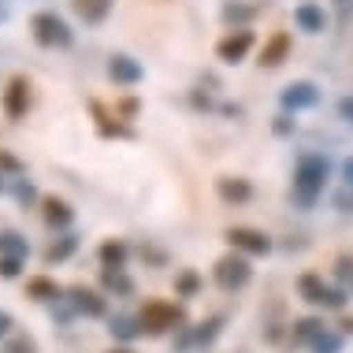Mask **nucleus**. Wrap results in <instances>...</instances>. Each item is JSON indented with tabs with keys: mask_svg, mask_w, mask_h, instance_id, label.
<instances>
[{
	"mask_svg": "<svg viewBox=\"0 0 353 353\" xmlns=\"http://www.w3.org/2000/svg\"><path fill=\"white\" fill-rule=\"evenodd\" d=\"M183 309H179L175 301H164V298H152L141 305V312H138V323H141V335H152V339H160V335H168V331H179L183 327Z\"/></svg>",
	"mask_w": 353,
	"mask_h": 353,
	"instance_id": "f257e3e1",
	"label": "nucleus"
},
{
	"mask_svg": "<svg viewBox=\"0 0 353 353\" xmlns=\"http://www.w3.org/2000/svg\"><path fill=\"white\" fill-rule=\"evenodd\" d=\"M212 279H216L219 290H227V294L245 290V286H250V279H253V264H250V256L238 253V250L223 253V256H219V261L212 264Z\"/></svg>",
	"mask_w": 353,
	"mask_h": 353,
	"instance_id": "f03ea898",
	"label": "nucleus"
},
{
	"mask_svg": "<svg viewBox=\"0 0 353 353\" xmlns=\"http://www.w3.org/2000/svg\"><path fill=\"white\" fill-rule=\"evenodd\" d=\"M323 179H327V160L320 157H305L298 171H294V194H298L301 205H312L323 190Z\"/></svg>",
	"mask_w": 353,
	"mask_h": 353,
	"instance_id": "7ed1b4c3",
	"label": "nucleus"
},
{
	"mask_svg": "<svg viewBox=\"0 0 353 353\" xmlns=\"http://www.w3.org/2000/svg\"><path fill=\"white\" fill-rule=\"evenodd\" d=\"M30 26H34V41L45 45V49H63V45H71L68 23H63L56 12H37Z\"/></svg>",
	"mask_w": 353,
	"mask_h": 353,
	"instance_id": "20e7f679",
	"label": "nucleus"
},
{
	"mask_svg": "<svg viewBox=\"0 0 353 353\" xmlns=\"http://www.w3.org/2000/svg\"><path fill=\"white\" fill-rule=\"evenodd\" d=\"M223 238L231 242V250L245 253V256H268L272 253V238L264 231H256V227H231Z\"/></svg>",
	"mask_w": 353,
	"mask_h": 353,
	"instance_id": "39448f33",
	"label": "nucleus"
},
{
	"mask_svg": "<svg viewBox=\"0 0 353 353\" xmlns=\"http://www.w3.org/2000/svg\"><path fill=\"white\" fill-rule=\"evenodd\" d=\"M68 301L74 305V312L79 316H90V320H101L104 312H108V301H104L101 290H93V286H68Z\"/></svg>",
	"mask_w": 353,
	"mask_h": 353,
	"instance_id": "423d86ee",
	"label": "nucleus"
},
{
	"mask_svg": "<svg viewBox=\"0 0 353 353\" xmlns=\"http://www.w3.org/2000/svg\"><path fill=\"white\" fill-rule=\"evenodd\" d=\"M26 108H30V82L23 74H15L4 90V112H8V119H23Z\"/></svg>",
	"mask_w": 353,
	"mask_h": 353,
	"instance_id": "0eeeda50",
	"label": "nucleus"
},
{
	"mask_svg": "<svg viewBox=\"0 0 353 353\" xmlns=\"http://www.w3.org/2000/svg\"><path fill=\"white\" fill-rule=\"evenodd\" d=\"M298 294H301V301H309V305H323V309H327V294H331V286L323 283V275L305 272L301 279H298Z\"/></svg>",
	"mask_w": 353,
	"mask_h": 353,
	"instance_id": "6e6552de",
	"label": "nucleus"
},
{
	"mask_svg": "<svg viewBox=\"0 0 353 353\" xmlns=\"http://www.w3.org/2000/svg\"><path fill=\"white\" fill-rule=\"evenodd\" d=\"M216 194H219V201H227V205H245L253 197V186L245 183V179H231V175H223L216 183Z\"/></svg>",
	"mask_w": 353,
	"mask_h": 353,
	"instance_id": "1a4fd4ad",
	"label": "nucleus"
},
{
	"mask_svg": "<svg viewBox=\"0 0 353 353\" xmlns=\"http://www.w3.org/2000/svg\"><path fill=\"white\" fill-rule=\"evenodd\" d=\"M41 216H45V223H49V227L63 231V227H71L74 208L63 201V197H45V201H41Z\"/></svg>",
	"mask_w": 353,
	"mask_h": 353,
	"instance_id": "9d476101",
	"label": "nucleus"
},
{
	"mask_svg": "<svg viewBox=\"0 0 353 353\" xmlns=\"http://www.w3.org/2000/svg\"><path fill=\"white\" fill-rule=\"evenodd\" d=\"M286 52H290V34L275 30L268 41H264V49H261V63L264 68H279V63L286 60Z\"/></svg>",
	"mask_w": 353,
	"mask_h": 353,
	"instance_id": "9b49d317",
	"label": "nucleus"
},
{
	"mask_svg": "<svg viewBox=\"0 0 353 353\" xmlns=\"http://www.w3.org/2000/svg\"><path fill=\"white\" fill-rule=\"evenodd\" d=\"M63 286L49 279V275H34V279H26V298H34V301H60L63 298Z\"/></svg>",
	"mask_w": 353,
	"mask_h": 353,
	"instance_id": "f8f14e48",
	"label": "nucleus"
},
{
	"mask_svg": "<svg viewBox=\"0 0 353 353\" xmlns=\"http://www.w3.org/2000/svg\"><path fill=\"white\" fill-rule=\"evenodd\" d=\"M250 45H253V34H250V30H238V34H231V37H223V41H219V60L238 63L245 52H250Z\"/></svg>",
	"mask_w": 353,
	"mask_h": 353,
	"instance_id": "ddd939ff",
	"label": "nucleus"
},
{
	"mask_svg": "<svg viewBox=\"0 0 353 353\" xmlns=\"http://www.w3.org/2000/svg\"><path fill=\"white\" fill-rule=\"evenodd\" d=\"M97 256H101L104 268H127L130 250H127V242H123V238H108V242H101Z\"/></svg>",
	"mask_w": 353,
	"mask_h": 353,
	"instance_id": "4468645a",
	"label": "nucleus"
},
{
	"mask_svg": "<svg viewBox=\"0 0 353 353\" xmlns=\"http://www.w3.org/2000/svg\"><path fill=\"white\" fill-rule=\"evenodd\" d=\"M320 331H323V320L320 316H301V320H294L290 342H294V346H312V339H316Z\"/></svg>",
	"mask_w": 353,
	"mask_h": 353,
	"instance_id": "2eb2a0df",
	"label": "nucleus"
},
{
	"mask_svg": "<svg viewBox=\"0 0 353 353\" xmlns=\"http://www.w3.org/2000/svg\"><path fill=\"white\" fill-rule=\"evenodd\" d=\"M219 331H223V316H212L205 323H197L194 331H190V346H212L219 339Z\"/></svg>",
	"mask_w": 353,
	"mask_h": 353,
	"instance_id": "dca6fc26",
	"label": "nucleus"
},
{
	"mask_svg": "<svg viewBox=\"0 0 353 353\" xmlns=\"http://www.w3.org/2000/svg\"><path fill=\"white\" fill-rule=\"evenodd\" d=\"M108 331H112V339H116V342H134L141 335V323H138V316H112Z\"/></svg>",
	"mask_w": 353,
	"mask_h": 353,
	"instance_id": "f3484780",
	"label": "nucleus"
},
{
	"mask_svg": "<svg viewBox=\"0 0 353 353\" xmlns=\"http://www.w3.org/2000/svg\"><path fill=\"white\" fill-rule=\"evenodd\" d=\"M108 74H112L116 82H138V79H141V68L130 60V56H112Z\"/></svg>",
	"mask_w": 353,
	"mask_h": 353,
	"instance_id": "a211bd4d",
	"label": "nucleus"
},
{
	"mask_svg": "<svg viewBox=\"0 0 353 353\" xmlns=\"http://www.w3.org/2000/svg\"><path fill=\"white\" fill-rule=\"evenodd\" d=\"M26 253H30V245H26L23 234L0 231V256H19V261H26Z\"/></svg>",
	"mask_w": 353,
	"mask_h": 353,
	"instance_id": "6ab92c4d",
	"label": "nucleus"
},
{
	"mask_svg": "<svg viewBox=\"0 0 353 353\" xmlns=\"http://www.w3.org/2000/svg\"><path fill=\"white\" fill-rule=\"evenodd\" d=\"M74 12H79L85 23H101V19L112 12V0H74Z\"/></svg>",
	"mask_w": 353,
	"mask_h": 353,
	"instance_id": "aec40b11",
	"label": "nucleus"
},
{
	"mask_svg": "<svg viewBox=\"0 0 353 353\" xmlns=\"http://www.w3.org/2000/svg\"><path fill=\"white\" fill-rule=\"evenodd\" d=\"M101 283H104V290H112V294H134V283H130V275L123 268H104Z\"/></svg>",
	"mask_w": 353,
	"mask_h": 353,
	"instance_id": "412c9836",
	"label": "nucleus"
},
{
	"mask_svg": "<svg viewBox=\"0 0 353 353\" xmlns=\"http://www.w3.org/2000/svg\"><path fill=\"white\" fill-rule=\"evenodd\" d=\"M197 290H201V275L194 268H183L175 275V298H197Z\"/></svg>",
	"mask_w": 353,
	"mask_h": 353,
	"instance_id": "4be33fe9",
	"label": "nucleus"
},
{
	"mask_svg": "<svg viewBox=\"0 0 353 353\" xmlns=\"http://www.w3.org/2000/svg\"><path fill=\"white\" fill-rule=\"evenodd\" d=\"M74 250H79V238H74V234H63L60 242H52L49 250H45V261H49V264H60V261H68Z\"/></svg>",
	"mask_w": 353,
	"mask_h": 353,
	"instance_id": "5701e85b",
	"label": "nucleus"
},
{
	"mask_svg": "<svg viewBox=\"0 0 353 353\" xmlns=\"http://www.w3.org/2000/svg\"><path fill=\"white\" fill-rule=\"evenodd\" d=\"M283 101L290 104V108H305V104L316 101V90H312L309 82H298V85H290V90L283 93Z\"/></svg>",
	"mask_w": 353,
	"mask_h": 353,
	"instance_id": "b1692460",
	"label": "nucleus"
},
{
	"mask_svg": "<svg viewBox=\"0 0 353 353\" xmlns=\"http://www.w3.org/2000/svg\"><path fill=\"white\" fill-rule=\"evenodd\" d=\"M312 353H342V335L339 331H331V327H323L316 339H312Z\"/></svg>",
	"mask_w": 353,
	"mask_h": 353,
	"instance_id": "393cba45",
	"label": "nucleus"
},
{
	"mask_svg": "<svg viewBox=\"0 0 353 353\" xmlns=\"http://www.w3.org/2000/svg\"><path fill=\"white\" fill-rule=\"evenodd\" d=\"M4 353H37V342H34V335H26V331H12V335L4 339Z\"/></svg>",
	"mask_w": 353,
	"mask_h": 353,
	"instance_id": "a878e982",
	"label": "nucleus"
},
{
	"mask_svg": "<svg viewBox=\"0 0 353 353\" xmlns=\"http://www.w3.org/2000/svg\"><path fill=\"white\" fill-rule=\"evenodd\" d=\"M298 23H301L309 34H316V30H323V23H327V19H323V12H320V8L305 4V8H298Z\"/></svg>",
	"mask_w": 353,
	"mask_h": 353,
	"instance_id": "bb28decb",
	"label": "nucleus"
},
{
	"mask_svg": "<svg viewBox=\"0 0 353 353\" xmlns=\"http://www.w3.org/2000/svg\"><path fill=\"white\" fill-rule=\"evenodd\" d=\"M23 264L26 261H19V256H0V275H4V279H19Z\"/></svg>",
	"mask_w": 353,
	"mask_h": 353,
	"instance_id": "cd10ccee",
	"label": "nucleus"
},
{
	"mask_svg": "<svg viewBox=\"0 0 353 353\" xmlns=\"http://www.w3.org/2000/svg\"><path fill=\"white\" fill-rule=\"evenodd\" d=\"M12 327H15V316H12V312H4V309H0V339H8V335H12Z\"/></svg>",
	"mask_w": 353,
	"mask_h": 353,
	"instance_id": "c85d7f7f",
	"label": "nucleus"
},
{
	"mask_svg": "<svg viewBox=\"0 0 353 353\" xmlns=\"http://www.w3.org/2000/svg\"><path fill=\"white\" fill-rule=\"evenodd\" d=\"M339 275H342V279H350V275H353V256H339Z\"/></svg>",
	"mask_w": 353,
	"mask_h": 353,
	"instance_id": "c756f323",
	"label": "nucleus"
},
{
	"mask_svg": "<svg viewBox=\"0 0 353 353\" xmlns=\"http://www.w3.org/2000/svg\"><path fill=\"white\" fill-rule=\"evenodd\" d=\"M339 112H342V119H346V123H353V97L342 101V104H339Z\"/></svg>",
	"mask_w": 353,
	"mask_h": 353,
	"instance_id": "7c9ffc66",
	"label": "nucleus"
},
{
	"mask_svg": "<svg viewBox=\"0 0 353 353\" xmlns=\"http://www.w3.org/2000/svg\"><path fill=\"white\" fill-rule=\"evenodd\" d=\"M342 179H346V186H353V160H346V164H342Z\"/></svg>",
	"mask_w": 353,
	"mask_h": 353,
	"instance_id": "2f4dec72",
	"label": "nucleus"
},
{
	"mask_svg": "<svg viewBox=\"0 0 353 353\" xmlns=\"http://www.w3.org/2000/svg\"><path fill=\"white\" fill-rule=\"evenodd\" d=\"M342 331H346V335L353 331V316H342Z\"/></svg>",
	"mask_w": 353,
	"mask_h": 353,
	"instance_id": "473e14b6",
	"label": "nucleus"
},
{
	"mask_svg": "<svg viewBox=\"0 0 353 353\" xmlns=\"http://www.w3.org/2000/svg\"><path fill=\"white\" fill-rule=\"evenodd\" d=\"M108 353H134L130 346H116V350H108Z\"/></svg>",
	"mask_w": 353,
	"mask_h": 353,
	"instance_id": "72a5a7b5",
	"label": "nucleus"
},
{
	"mask_svg": "<svg viewBox=\"0 0 353 353\" xmlns=\"http://www.w3.org/2000/svg\"><path fill=\"white\" fill-rule=\"evenodd\" d=\"M0 190H4V183H0Z\"/></svg>",
	"mask_w": 353,
	"mask_h": 353,
	"instance_id": "f704fd0d",
	"label": "nucleus"
}]
</instances>
